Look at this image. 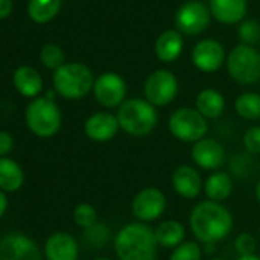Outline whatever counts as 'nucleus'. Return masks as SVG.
I'll list each match as a JSON object with an SVG mask.
<instances>
[{
	"instance_id": "obj_1",
	"label": "nucleus",
	"mask_w": 260,
	"mask_h": 260,
	"mask_svg": "<svg viewBox=\"0 0 260 260\" xmlns=\"http://www.w3.org/2000/svg\"><path fill=\"white\" fill-rule=\"evenodd\" d=\"M188 225L196 242L208 246L231 234L234 228V217L223 204L205 199L193 207Z\"/></svg>"
},
{
	"instance_id": "obj_2",
	"label": "nucleus",
	"mask_w": 260,
	"mask_h": 260,
	"mask_svg": "<svg viewBox=\"0 0 260 260\" xmlns=\"http://www.w3.org/2000/svg\"><path fill=\"white\" fill-rule=\"evenodd\" d=\"M113 249L118 260H156L159 245L155 230L149 223H125L113 237Z\"/></svg>"
},
{
	"instance_id": "obj_3",
	"label": "nucleus",
	"mask_w": 260,
	"mask_h": 260,
	"mask_svg": "<svg viewBox=\"0 0 260 260\" xmlns=\"http://www.w3.org/2000/svg\"><path fill=\"white\" fill-rule=\"evenodd\" d=\"M119 128L124 134L144 138L150 135L158 125V110L146 98H128L125 100L116 112Z\"/></svg>"
},
{
	"instance_id": "obj_4",
	"label": "nucleus",
	"mask_w": 260,
	"mask_h": 260,
	"mask_svg": "<svg viewBox=\"0 0 260 260\" xmlns=\"http://www.w3.org/2000/svg\"><path fill=\"white\" fill-rule=\"evenodd\" d=\"M25 121L36 137L48 140L60 132L61 112L54 100L48 96H37L28 104Z\"/></svg>"
},
{
	"instance_id": "obj_5",
	"label": "nucleus",
	"mask_w": 260,
	"mask_h": 260,
	"mask_svg": "<svg viewBox=\"0 0 260 260\" xmlns=\"http://www.w3.org/2000/svg\"><path fill=\"white\" fill-rule=\"evenodd\" d=\"M54 89L66 100H81L93 89L92 71L83 63H64L60 69L54 71Z\"/></svg>"
},
{
	"instance_id": "obj_6",
	"label": "nucleus",
	"mask_w": 260,
	"mask_h": 260,
	"mask_svg": "<svg viewBox=\"0 0 260 260\" xmlns=\"http://www.w3.org/2000/svg\"><path fill=\"white\" fill-rule=\"evenodd\" d=\"M167 127L175 140L194 144L207 137L208 119L204 118L196 107H178L175 112H172Z\"/></svg>"
},
{
	"instance_id": "obj_7",
	"label": "nucleus",
	"mask_w": 260,
	"mask_h": 260,
	"mask_svg": "<svg viewBox=\"0 0 260 260\" xmlns=\"http://www.w3.org/2000/svg\"><path fill=\"white\" fill-rule=\"evenodd\" d=\"M230 77L240 84H254L260 80V54L248 46H236L226 60Z\"/></svg>"
},
{
	"instance_id": "obj_8",
	"label": "nucleus",
	"mask_w": 260,
	"mask_h": 260,
	"mask_svg": "<svg viewBox=\"0 0 260 260\" xmlns=\"http://www.w3.org/2000/svg\"><path fill=\"white\" fill-rule=\"evenodd\" d=\"M179 84L170 71H155L144 81V98L155 107L169 106L178 95Z\"/></svg>"
},
{
	"instance_id": "obj_9",
	"label": "nucleus",
	"mask_w": 260,
	"mask_h": 260,
	"mask_svg": "<svg viewBox=\"0 0 260 260\" xmlns=\"http://www.w3.org/2000/svg\"><path fill=\"white\" fill-rule=\"evenodd\" d=\"M167 208V198L166 194L156 187H147L140 190L130 204L134 217L138 222L149 223L158 220Z\"/></svg>"
},
{
	"instance_id": "obj_10",
	"label": "nucleus",
	"mask_w": 260,
	"mask_h": 260,
	"mask_svg": "<svg viewBox=\"0 0 260 260\" xmlns=\"http://www.w3.org/2000/svg\"><path fill=\"white\" fill-rule=\"evenodd\" d=\"M92 90L100 106L104 109H115L125 101L127 84L121 75L115 72H106L95 80Z\"/></svg>"
},
{
	"instance_id": "obj_11",
	"label": "nucleus",
	"mask_w": 260,
	"mask_h": 260,
	"mask_svg": "<svg viewBox=\"0 0 260 260\" xmlns=\"http://www.w3.org/2000/svg\"><path fill=\"white\" fill-rule=\"evenodd\" d=\"M0 260H42V251L26 234L10 233L0 242Z\"/></svg>"
},
{
	"instance_id": "obj_12",
	"label": "nucleus",
	"mask_w": 260,
	"mask_h": 260,
	"mask_svg": "<svg viewBox=\"0 0 260 260\" xmlns=\"http://www.w3.org/2000/svg\"><path fill=\"white\" fill-rule=\"evenodd\" d=\"M190 155L196 167L202 170H208V172H217L226 158L223 146L217 140L208 138V137L194 143L191 146Z\"/></svg>"
},
{
	"instance_id": "obj_13",
	"label": "nucleus",
	"mask_w": 260,
	"mask_h": 260,
	"mask_svg": "<svg viewBox=\"0 0 260 260\" xmlns=\"http://www.w3.org/2000/svg\"><path fill=\"white\" fill-rule=\"evenodd\" d=\"M84 135L93 143H109L112 141L119 128V122L115 113L101 110L93 112L84 121Z\"/></svg>"
},
{
	"instance_id": "obj_14",
	"label": "nucleus",
	"mask_w": 260,
	"mask_h": 260,
	"mask_svg": "<svg viewBox=\"0 0 260 260\" xmlns=\"http://www.w3.org/2000/svg\"><path fill=\"white\" fill-rule=\"evenodd\" d=\"M172 187L175 193L187 201L196 199L204 191V181L196 167L182 164L172 173Z\"/></svg>"
},
{
	"instance_id": "obj_15",
	"label": "nucleus",
	"mask_w": 260,
	"mask_h": 260,
	"mask_svg": "<svg viewBox=\"0 0 260 260\" xmlns=\"http://www.w3.org/2000/svg\"><path fill=\"white\" fill-rule=\"evenodd\" d=\"M210 23V11L201 2H188L182 5L176 14V26L179 31L196 36L201 34Z\"/></svg>"
},
{
	"instance_id": "obj_16",
	"label": "nucleus",
	"mask_w": 260,
	"mask_h": 260,
	"mask_svg": "<svg viewBox=\"0 0 260 260\" xmlns=\"http://www.w3.org/2000/svg\"><path fill=\"white\" fill-rule=\"evenodd\" d=\"M191 60L199 71L216 72L225 60V51L222 45L216 40H202L194 46L191 52Z\"/></svg>"
},
{
	"instance_id": "obj_17",
	"label": "nucleus",
	"mask_w": 260,
	"mask_h": 260,
	"mask_svg": "<svg viewBox=\"0 0 260 260\" xmlns=\"http://www.w3.org/2000/svg\"><path fill=\"white\" fill-rule=\"evenodd\" d=\"M80 246L75 237L66 231L52 233L45 242L46 260H78Z\"/></svg>"
},
{
	"instance_id": "obj_18",
	"label": "nucleus",
	"mask_w": 260,
	"mask_h": 260,
	"mask_svg": "<svg viewBox=\"0 0 260 260\" xmlns=\"http://www.w3.org/2000/svg\"><path fill=\"white\" fill-rule=\"evenodd\" d=\"M234 191L233 176L226 172H214L204 181V193L208 201L223 204Z\"/></svg>"
},
{
	"instance_id": "obj_19",
	"label": "nucleus",
	"mask_w": 260,
	"mask_h": 260,
	"mask_svg": "<svg viewBox=\"0 0 260 260\" xmlns=\"http://www.w3.org/2000/svg\"><path fill=\"white\" fill-rule=\"evenodd\" d=\"M14 86L17 92L26 98H37L43 90L42 75L31 66H20L14 72Z\"/></svg>"
},
{
	"instance_id": "obj_20",
	"label": "nucleus",
	"mask_w": 260,
	"mask_h": 260,
	"mask_svg": "<svg viewBox=\"0 0 260 260\" xmlns=\"http://www.w3.org/2000/svg\"><path fill=\"white\" fill-rule=\"evenodd\" d=\"M185 234H187V231H185L184 223L176 219L162 220L155 228V236H156L158 245H159V248L162 246L166 249H175L182 242H185Z\"/></svg>"
},
{
	"instance_id": "obj_21",
	"label": "nucleus",
	"mask_w": 260,
	"mask_h": 260,
	"mask_svg": "<svg viewBox=\"0 0 260 260\" xmlns=\"http://www.w3.org/2000/svg\"><path fill=\"white\" fill-rule=\"evenodd\" d=\"M211 14L222 23H236L246 13L245 0H210Z\"/></svg>"
},
{
	"instance_id": "obj_22",
	"label": "nucleus",
	"mask_w": 260,
	"mask_h": 260,
	"mask_svg": "<svg viewBox=\"0 0 260 260\" xmlns=\"http://www.w3.org/2000/svg\"><path fill=\"white\" fill-rule=\"evenodd\" d=\"M25 182L23 169L13 158H0V190L14 193L22 188Z\"/></svg>"
},
{
	"instance_id": "obj_23",
	"label": "nucleus",
	"mask_w": 260,
	"mask_h": 260,
	"mask_svg": "<svg viewBox=\"0 0 260 260\" xmlns=\"http://www.w3.org/2000/svg\"><path fill=\"white\" fill-rule=\"evenodd\" d=\"M194 107L204 118L216 119L225 110V98L216 89H204L198 93Z\"/></svg>"
},
{
	"instance_id": "obj_24",
	"label": "nucleus",
	"mask_w": 260,
	"mask_h": 260,
	"mask_svg": "<svg viewBox=\"0 0 260 260\" xmlns=\"http://www.w3.org/2000/svg\"><path fill=\"white\" fill-rule=\"evenodd\" d=\"M155 52H156V57L164 63L175 61L182 52L181 34L175 31H166L164 34H161L155 43Z\"/></svg>"
},
{
	"instance_id": "obj_25",
	"label": "nucleus",
	"mask_w": 260,
	"mask_h": 260,
	"mask_svg": "<svg viewBox=\"0 0 260 260\" xmlns=\"http://www.w3.org/2000/svg\"><path fill=\"white\" fill-rule=\"evenodd\" d=\"M236 113L248 121L260 119V93L255 92H245L239 95L234 101Z\"/></svg>"
},
{
	"instance_id": "obj_26",
	"label": "nucleus",
	"mask_w": 260,
	"mask_h": 260,
	"mask_svg": "<svg viewBox=\"0 0 260 260\" xmlns=\"http://www.w3.org/2000/svg\"><path fill=\"white\" fill-rule=\"evenodd\" d=\"M61 5V0H29L28 14L37 23H46L52 20Z\"/></svg>"
},
{
	"instance_id": "obj_27",
	"label": "nucleus",
	"mask_w": 260,
	"mask_h": 260,
	"mask_svg": "<svg viewBox=\"0 0 260 260\" xmlns=\"http://www.w3.org/2000/svg\"><path fill=\"white\" fill-rule=\"evenodd\" d=\"M169 260H202V246L196 240H185L172 249Z\"/></svg>"
},
{
	"instance_id": "obj_28",
	"label": "nucleus",
	"mask_w": 260,
	"mask_h": 260,
	"mask_svg": "<svg viewBox=\"0 0 260 260\" xmlns=\"http://www.w3.org/2000/svg\"><path fill=\"white\" fill-rule=\"evenodd\" d=\"M74 222L83 230H87L92 225H95L98 222V214L95 207L87 202L78 204L74 208Z\"/></svg>"
},
{
	"instance_id": "obj_29",
	"label": "nucleus",
	"mask_w": 260,
	"mask_h": 260,
	"mask_svg": "<svg viewBox=\"0 0 260 260\" xmlns=\"http://www.w3.org/2000/svg\"><path fill=\"white\" fill-rule=\"evenodd\" d=\"M40 60L48 69H60L64 64V52L57 45H46L40 52Z\"/></svg>"
},
{
	"instance_id": "obj_30",
	"label": "nucleus",
	"mask_w": 260,
	"mask_h": 260,
	"mask_svg": "<svg viewBox=\"0 0 260 260\" xmlns=\"http://www.w3.org/2000/svg\"><path fill=\"white\" fill-rule=\"evenodd\" d=\"M110 239L109 228L104 223H95L90 228L84 230V240L93 248H103Z\"/></svg>"
},
{
	"instance_id": "obj_31",
	"label": "nucleus",
	"mask_w": 260,
	"mask_h": 260,
	"mask_svg": "<svg viewBox=\"0 0 260 260\" xmlns=\"http://www.w3.org/2000/svg\"><path fill=\"white\" fill-rule=\"evenodd\" d=\"M242 144L248 155L251 156L260 155V125H254L246 130L242 138Z\"/></svg>"
},
{
	"instance_id": "obj_32",
	"label": "nucleus",
	"mask_w": 260,
	"mask_h": 260,
	"mask_svg": "<svg viewBox=\"0 0 260 260\" xmlns=\"http://www.w3.org/2000/svg\"><path fill=\"white\" fill-rule=\"evenodd\" d=\"M230 169L231 173L236 176H246V175H252L254 172V159L251 158V155H237L231 159L230 162Z\"/></svg>"
},
{
	"instance_id": "obj_33",
	"label": "nucleus",
	"mask_w": 260,
	"mask_h": 260,
	"mask_svg": "<svg viewBox=\"0 0 260 260\" xmlns=\"http://www.w3.org/2000/svg\"><path fill=\"white\" fill-rule=\"evenodd\" d=\"M234 248L236 252L240 255H252L255 254V248H257V240L251 233H240L236 239H234Z\"/></svg>"
},
{
	"instance_id": "obj_34",
	"label": "nucleus",
	"mask_w": 260,
	"mask_h": 260,
	"mask_svg": "<svg viewBox=\"0 0 260 260\" xmlns=\"http://www.w3.org/2000/svg\"><path fill=\"white\" fill-rule=\"evenodd\" d=\"M239 36H240V40L243 42V45H254L255 42L260 40V26L257 22L254 20H248L245 22L240 29H239Z\"/></svg>"
},
{
	"instance_id": "obj_35",
	"label": "nucleus",
	"mask_w": 260,
	"mask_h": 260,
	"mask_svg": "<svg viewBox=\"0 0 260 260\" xmlns=\"http://www.w3.org/2000/svg\"><path fill=\"white\" fill-rule=\"evenodd\" d=\"M14 149V140L8 132H0V158H7V155Z\"/></svg>"
},
{
	"instance_id": "obj_36",
	"label": "nucleus",
	"mask_w": 260,
	"mask_h": 260,
	"mask_svg": "<svg viewBox=\"0 0 260 260\" xmlns=\"http://www.w3.org/2000/svg\"><path fill=\"white\" fill-rule=\"evenodd\" d=\"M13 11V0H0V19H5Z\"/></svg>"
},
{
	"instance_id": "obj_37",
	"label": "nucleus",
	"mask_w": 260,
	"mask_h": 260,
	"mask_svg": "<svg viewBox=\"0 0 260 260\" xmlns=\"http://www.w3.org/2000/svg\"><path fill=\"white\" fill-rule=\"evenodd\" d=\"M7 208H8V198H7L5 191L0 190V217L5 214Z\"/></svg>"
},
{
	"instance_id": "obj_38",
	"label": "nucleus",
	"mask_w": 260,
	"mask_h": 260,
	"mask_svg": "<svg viewBox=\"0 0 260 260\" xmlns=\"http://www.w3.org/2000/svg\"><path fill=\"white\" fill-rule=\"evenodd\" d=\"M237 260H260V255L252 254V255H240L237 257Z\"/></svg>"
},
{
	"instance_id": "obj_39",
	"label": "nucleus",
	"mask_w": 260,
	"mask_h": 260,
	"mask_svg": "<svg viewBox=\"0 0 260 260\" xmlns=\"http://www.w3.org/2000/svg\"><path fill=\"white\" fill-rule=\"evenodd\" d=\"M254 194H255V199H257V202L260 204V179H258V182H257V185H255Z\"/></svg>"
},
{
	"instance_id": "obj_40",
	"label": "nucleus",
	"mask_w": 260,
	"mask_h": 260,
	"mask_svg": "<svg viewBox=\"0 0 260 260\" xmlns=\"http://www.w3.org/2000/svg\"><path fill=\"white\" fill-rule=\"evenodd\" d=\"M95 260H112V258H109V257H100V258H95Z\"/></svg>"
},
{
	"instance_id": "obj_41",
	"label": "nucleus",
	"mask_w": 260,
	"mask_h": 260,
	"mask_svg": "<svg viewBox=\"0 0 260 260\" xmlns=\"http://www.w3.org/2000/svg\"><path fill=\"white\" fill-rule=\"evenodd\" d=\"M208 260H225V258H220V257H213V258H208Z\"/></svg>"
},
{
	"instance_id": "obj_42",
	"label": "nucleus",
	"mask_w": 260,
	"mask_h": 260,
	"mask_svg": "<svg viewBox=\"0 0 260 260\" xmlns=\"http://www.w3.org/2000/svg\"><path fill=\"white\" fill-rule=\"evenodd\" d=\"M258 237H260V226H258Z\"/></svg>"
},
{
	"instance_id": "obj_43",
	"label": "nucleus",
	"mask_w": 260,
	"mask_h": 260,
	"mask_svg": "<svg viewBox=\"0 0 260 260\" xmlns=\"http://www.w3.org/2000/svg\"><path fill=\"white\" fill-rule=\"evenodd\" d=\"M2 239H4V237H2V236H0V242H2Z\"/></svg>"
}]
</instances>
